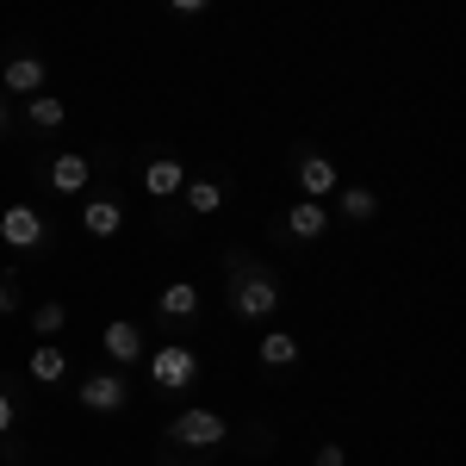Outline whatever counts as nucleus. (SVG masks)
<instances>
[{"instance_id": "423d86ee", "label": "nucleus", "mask_w": 466, "mask_h": 466, "mask_svg": "<svg viewBox=\"0 0 466 466\" xmlns=\"http://www.w3.org/2000/svg\"><path fill=\"white\" fill-rule=\"evenodd\" d=\"M125 380H118V373H94V380H81V404H87V410H118V404H125Z\"/></svg>"}, {"instance_id": "5701e85b", "label": "nucleus", "mask_w": 466, "mask_h": 466, "mask_svg": "<svg viewBox=\"0 0 466 466\" xmlns=\"http://www.w3.org/2000/svg\"><path fill=\"white\" fill-rule=\"evenodd\" d=\"M168 6H175V13H199L206 0H168Z\"/></svg>"}, {"instance_id": "2eb2a0df", "label": "nucleus", "mask_w": 466, "mask_h": 466, "mask_svg": "<svg viewBox=\"0 0 466 466\" xmlns=\"http://www.w3.org/2000/svg\"><path fill=\"white\" fill-rule=\"evenodd\" d=\"M261 367H292L299 360V336H287V329H274V336H261Z\"/></svg>"}, {"instance_id": "9b49d317", "label": "nucleus", "mask_w": 466, "mask_h": 466, "mask_svg": "<svg viewBox=\"0 0 466 466\" xmlns=\"http://www.w3.org/2000/svg\"><path fill=\"white\" fill-rule=\"evenodd\" d=\"M180 187H187V175H180V162H168V156L144 168V193H156V199H168V193H180Z\"/></svg>"}, {"instance_id": "4468645a", "label": "nucleus", "mask_w": 466, "mask_h": 466, "mask_svg": "<svg viewBox=\"0 0 466 466\" xmlns=\"http://www.w3.org/2000/svg\"><path fill=\"white\" fill-rule=\"evenodd\" d=\"M156 311H162V318H193V311H199V287H187V280H175V287H162V299H156Z\"/></svg>"}, {"instance_id": "39448f33", "label": "nucleus", "mask_w": 466, "mask_h": 466, "mask_svg": "<svg viewBox=\"0 0 466 466\" xmlns=\"http://www.w3.org/2000/svg\"><path fill=\"white\" fill-rule=\"evenodd\" d=\"M100 349H106V355L118 360V367H131V360L144 355V329H137L131 318H118V323H106V336H100Z\"/></svg>"}, {"instance_id": "f3484780", "label": "nucleus", "mask_w": 466, "mask_h": 466, "mask_svg": "<svg viewBox=\"0 0 466 466\" xmlns=\"http://www.w3.org/2000/svg\"><path fill=\"white\" fill-rule=\"evenodd\" d=\"M32 125L37 131H56L63 125V100L56 94H32Z\"/></svg>"}, {"instance_id": "6ab92c4d", "label": "nucleus", "mask_w": 466, "mask_h": 466, "mask_svg": "<svg viewBox=\"0 0 466 466\" xmlns=\"http://www.w3.org/2000/svg\"><path fill=\"white\" fill-rule=\"evenodd\" d=\"M63 318H69L63 305H37V311H32V329H37V336H56V329H63Z\"/></svg>"}, {"instance_id": "7ed1b4c3", "label": "nucleus", "mask_w": 466, "mask_h": 466, "mask_svg": "<svg viewBox=\"0 0 466 466\" xmlns=\"http://www.w3.org/2000/svg\"><path fill=\"white\" fill-rule=\"evenodd\" d=\"M180 441V448H212V441H224V417H218V410H180L175 417V430H168Z\"/></svg>"}, {"instance_id": "0eeeda50", "label": "nucleus", "mask_w": 466, "mask_h": 466, "mask_svg": "<svg viewBox=\"0 0 466 466\" xmlns=\"http://www.w3.org/2000/svg\"><path fill=\"white\" fill-rule=\"evenodd\" d=\"M299 193H305V199L336 193V162H329V156H305V162H299Z\"/></svg>"}, {"instance_id": "ddd939ff", "label": "nucleus", "mask_w": 466, "mask_h": 466, "mask_svg": "<svg viewBox=\"0 0 466 466\" xmlns=\"http://www.w3.org/2000/svg\"><path fill=\"white\" fill-rule=\"evenodd\" d=\"M50 187L56 193H81L87 187V156H56L50 162Z\"/></svg>"}, {"instance_id": "6e6552de", "label": "nucleus", "mask_w": 466, "mask_h": 466, "mask_svg": "<svg viewBox=\"0 0 466 466\" xmlns=\"http://www.w3.org/2000/svg\"><path fill=\"white\" fill-rule=\"evenodd\" d=\"M118 224H125V206L118 199H87L81 206V230L87 237H118Z\"/></svg>"}, {"instance_id": "f03ea898", "label": "nucleus", "mask_w": 466, "mask_h": 466, "mask_svg": "<svg viewBox=\"0 0 466 466\" xmlns=\"http://www.w3.org/2000/svg\"><path fill=\"white\" fill-rule=\"evenodd\" d=\"M193 373H199V355H193V349H180V342H168V349H156V355H149V380H156L162 392L193 386Z\"/></svg>"}, {"instance_id": "a211bd4d", "label": "nucleus", "mask_w": 466, "mask_h": 466, "mask_svg": "<svg viewBox=\"0 0 466 466\" xmlns=\"http://www.w3.org/2000/svg\"><path fill=\"white\" fill-rule=\"evenodd\" d=\"M342 212H349V218H373V212H380V199H373L367 187H349V193H342Z\"/></svg>"}, {"instance_id": "f8f14e48", "label": "nucleus", "mask_w": 466, "mask_h": 466, "mask_svg": "<svg viewBox=\"0 0 466 466\" xmlns=\"http://www.w3.org/2000/svg\"><path fill=\"white\" fill-rule=\"evenodd\" d=\"M63 373H69V355H63L56 342H44V349H32V380H37V386H56Z\"/></svg>"}, {"instance_id": "dca6fc26", "label": "nucleus", "mask_w": 466, "mask_h": 466, "mask_svg": "<svg viewBox=\"0 0 466 466\" xmlns=\"http://www.w3.org/2000/svg\"><path fill=\"white\" fill-rule=\"evenodd\" d=\"M180 193H187L193 212H218V206H224V187H218V180H187Z\"/></svg>"}, {"instance_id": "4be33fe9", "label": "nucleus", "mask_w": 466, "mask_h": 466, "mask_svg": "<svg viewBox=\"0 0 466 466\" xmlns=\"http://www.w3.org/2000/svg\"><path fill=\"white\" fill-rule=\"evenodd\" d=\"M0 430H13V398L0 392Z\"/></svg>"}, {"instance_id": "1a4fd4ad", "label": "nucleus", "mask_w": 466, "mask_h": 466, "mask_svg": "<svg viewBox=\"0 0 466 466\" xmlns=\"http://www.w3.org/2000/svg\"><path fill=\"white\" fill-rule=\"evenodd\" d=\"M0 81H6L13 94H25V100H32V94H44V63H37V56H13Z\"/></svg>"}, {"instance_id": "9d476101", "label": "nucleus", "mask_w": 466, "mask_h": 466, "mask_svg": "<svg viewBox=\"0 0 466 466\" xmlns=\"http://www.w3.org/2000/svg\"><path fill=\"white\" fill-rule=\"evenodd\" d=\"M287 230L299 237V243H311V237H323V230H329V218H323L318 199H299V206L287 212Z\"/></svg>"}, {"instance_id": "aec40b11", "label": "nucleus", "mask_w": 466, "mask_h": 466, "mask_svg": "<svg viewBox=\"0 0 466 466\" xmlns=\"http://www.w3.org/2000/svg\"><path fill=\"white\" fill-rule=\"evenodd\" d=\"M0 311H19V274L13 268L0 274Z\"/></svg>"}, {"instance_id": "412c9836", "label": "nucleus", "mask_w": 466, "mask_h": 466, "mask_svg": "<svg viewBox=\"0 0 466 466\" xmlns=\"http://www.w3.org/2000/svg\"><path fill=\"white\" fill-rule=\"evenodd\" d=\"M311 466H342V448H318V461Z\"/></svg>"}, {"instance_id": "20e7f679", "label": "nucleus", "mask_w": 466, "mask_h": 466, "mask_svg": "<svg viewBox=\"0 0 466 466\" xmlns=\"http://www.w3.org/2000/svg\"><path fill=\"white\" fill-rule=\"evenodd\" d=\"M0 237H6L13 249H37V243H44V218H37L32 206H6V212H0Z\"/></svg>"}, {"instance_id": "b1692460", "label": "nucleus", "mask_w": 466, "mask_h": 466, "mask_svg": "<svg viewBox=\"0 0 466 466\" xmlns=\"http://www.w3.org/2000/svg\"><path fill=\"white\" fill-rule=\"evenodd\" d=\"M0 131H6V106H0Z\"/></svg>"}, {"instance_id": "f257e3e1", "label": "nucleus", "mask_w": 466, "mask_h": 466, "mask_svg": "<svg viewBox=\"0 0 466 466\" xmlns=\"http://www.w3.org/2000/svg\"><path fill=\"white\" fill-rule=\"evenodd\" d=\"M230 311H237V318H274V311H280V280L243 274V280L230 287Z\"/></svg>"}]
</instances>
